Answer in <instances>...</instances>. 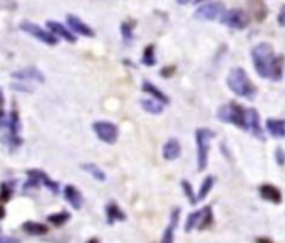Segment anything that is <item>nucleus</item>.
<instances>
[{"instance_id":"nucleus-1","label":"nucleus","mask_w":285,"mask_h":243,"mask_svg":"<svg viewBox=\"0 0 285 243\" xmlns=\"http://www.w3.org/2000/svg\"><path fill=\"white\" fill-rule=\"evenodd\" d=\"M283 55H277L274 47L267 42L257 44L252 49V62L257 74L263 79L280 81L283 71Z\"/></svg>"},{"instance_id":"nucleus-2","label":"nucleus","mask_w":285,"mask_h":243,"mask_svg":"<svg viewBox=\"0 0 285 243\" xmlns=\"http://www.w3.org/2000/svg\"><path fill=\"white\" fill-rule=\"evenodd\" d=\"M226 86L230 87V91L233 94L240 96L243 99L253 101L257 96V87L252 82V79L249 78L245 69L242 67H232L230 72L226 76Z\"/></svg>"},{"instance_id":"nucleus-3","label":"nucleus","mask_w":285,"mask_h":243,"mask_svg":"<svg viewBox=\"0 0 285 243\" xmlns=\"http://www.w3.org/2000/svg\"><path fill=\"white\" fill-rule=\"evenodd\" d=\"M217 118L221 123L233 124L237 126L238 129L249 131V123H246V109H243L242 106L237 104V102H226L217 111Z\"/></svg>"},{"instance_id":"nucleus-4","label":"nucleus","mask_w":285,"mask_h":243,"mask_svg":"<svg viewBox=\"0 0 285 243\" xmlns=\"http://www.w3.org/2000/svg\"><path fill=\"white\" fill-rule=\"evenodd\" d=\"M196 136V163L198 171L203 173L208 166V155H210V143L215 138V133L210 127H198L195 133Z\"/></svg>"},{"instance_id":"nucleus-5","label":"nucleus","mask_w":285,"mask_h":243,"mask_svg":"<svg viewBox=\"0 0 285 243\" xmlns=\"http://www.w3.org/2000/svg\"><path fill=\"white\" fill-rule=\"evenodd\" d=\"M225 4L223 2H205L200 4V7L195 10V18L198 21H221V17L225 15Z\"/></svg>"},{"instance_id":"nucleus-6","label":"nucleus","mask_w":285,"mask_h":243,"mask_svg":"<svg viewBox=\"0 0 285 243\" xmlns=\"http://www.w3.org/2000/svg\"><path fill=\"white\" fill-rule=\"evenodd\" d=\"M21 30L29 34L30 37H34V39L41 41L42 44H46V46H57V37L52 32L47 29H42L41 25H37L34 22H29V21L21 22Z\"/></svg>"},{"instance_id":"nucleus-7","label":"nucleus","mask_w":285,"mask_h":243,"mask_svg":"<svg viewBox=\"0 0 285 243\" xmlns=\"http://www.w3.org/2000/svg\"><path fill=\"white\" fill-rule=\"evenodd\" d=\"M250 15L246 14L243 9H232L225 12V15L221 17V22H223L226 27L235 29V30H243L250 25Z\"/></svg>"},{"instance_id":"nucleus-8","label":"nucleus","mask_w":285,"mask_h":243,"mask_svg":"<svg viewBox=\"0 0 285 243\" xmlns=\"http://www.w3.org/2000/svg\"><path fill=\"white\" fill-rule=\"evenodd\" d=\"M92 131L96 133V136L106 144H114L119 138V129L114 123L109 121H96L92 124Z\"/></svg>"},{"instance_id":"nucleus-9","label":"nucleus","mask_w":285,"mask_h":243,"mask_svg":"<svg viewBox=\"0 0 285 243\" xmlns=\"http://www.w3.org/2000/svg\"><path fill=\"white\" fill-rule=\"evenodd\" d=\"M5 127H7V144L12 146V148H18L22 144V139L18 136V133H21V118H18V111L15 107L10 111Z\"/></svg>"},{"instance_id":"nucleus-10","label":"nucleus","mask_w":285,"mask_h":243,"mask_svg":"<svg viewBox=\"0 0 285 243\" xmlns=\"http://www.w3.org/2000/svg\"><path fill=\"white\" fill-rule=\"evenodd\" d=\"M12 78L17 81H34V82H39V84H44V82H46V76H44L37 67L18 69V71L12 72Z\"/></svg>"},{"instance_id":"nucleus-11","label":"nucleus","mask_w":285,"mask_h":243,"mask_svg":"<svg viewBox=\"0 0 285 243\" xmlns=\"http://www.w3.org/2000/svg\"><path fill=\"white\" fill-rule=\"evenodd\" d=\"M246 123H249V131L253 134V136L263 141L265 138H263V129L260 124V114L257 113V109H253V107H249V109H246Z\"/></svg>"},{"instance_id":"nucleus-12","label":"nucleus","mask_w":285,"mask_h":243,"mask_svg":"<svg viewBox=\"0 0 285 243\" xmlns=\"http://www.w3.org/2000/svg\"><path fill=\"white\" fill-rule=\"evenodd\" d=\"M67 27L71 29L74 34H79L82 37H94V30L87 25L86 22H82L79 17H75L72 14L67 15Z\"/></svg>"},{"instance_id":"nucleus-13","label":"nucleus","mask_w":285,"mask_h":243,"mask_svg":"<svg viewBox=\"0 0 285 243\" xmlns=\"http://www.w3.org/2000/svg\"><path fill=\"white\" fill-rule=\"evenodd\" d=\"M180 213H181V208H180V207L173 208V212H171V216H169V223H168V227H166V230H164V232H163L161 243H175V228L178 227Z\"/></svg>"},{"instance_id":"nucleus-14","label":"nucleus","mask_w":285,"mask_h":243,"mask_svg":"<svg viewBox=\"0 0 285 243\" xmlns=\"http://www.w3.org/2000/svg\"><path fill=\"white\" fill-rule=\"evenodd\" d=\"M104 212H106V221H107V225H109V227L114 225L116 221H124L126 218H128L123 210L118 207L116 201L107 203L106 208H104Z\"/></svg>"},{"instance_id":"nucleus-15","label":"nucleus","mask_w":285,"mask_h":243,"mask_svg":"<svg viewBox=\"0 0 285 243\" xmlns=\"http://www.w3.org/2000/svg\"><path fill=\"white\" fill-rule=\"evenodd\" d=\"M258 193H260L262 200L270 201L274 204H280L282 203V191L278 190L275 184H262L258 188Z\"/></svg>"},{"instance_id":"nucleus-16","label":"nucleus","mask_w":285,"mask_h":243,"mask_svg":"<svg viewBox=\"0 0 285 243\" xmlns=\"http://www.w3.org/2000/svg\"><path fill=\"white\" fill-rule=\"evenodd\" d=\"M181 156V144L176 138H169L166 143L163 144V158L166 161H175Z\"/></svg>"},{"instance_id":"nucleus-17","label":"nucleus","mask_w":285,"mask_h":243,"mask_svg":"<svg viewBox=\"0 0 285 243\" xmlns=\"http://www.w3.org/2000/svg\"><path fill=\"white\" fill-rule=\"evenodd\" d=\"M47 29L52 32L54 35H59V37H62V39L64 41H67V42H71V44H74L75 42V35H74V32L71 30V29H67L66 25H62L61 22H55V21H47Z\"/></svg>"},{"instance_id":"nucleus-18","label":"nucleus","mask_w":285,"mask_h":243,"mask_svg":"<svg viewBox=\"0 0 285 243\" xmlns=\"http://www.w3.org/2000/svg\"><path fill=\"white\" fill-rule=\"evenodd\" d=\"M64 198H66V201L71 204L74 210H81L82 204H84V198H82V193L74 186V184H67V186H64Z\"/></svg>"},{"instance_id":"nucleus-19","label":"nucleus","mask_w":285,"mask_h":243,"mask_svg":"<svg viewBox=\"0 0 285 243\" xmlns=\"http://www.w3.org/2000/svg\"><path fill=\"white\" fill-rule=\"evenodd\" d=\"M249 10H250V15L257 22H263L269 14V9L263 0H249Z\"/></svg>"},{"instance_id":"nucleus-20","label":"nucleus","mask_w":285,"mask_h":243,"mask_svg":"<svg viewBox=\"0 0 285 243\" xmlns=\"http://www.w3.org/2000/svg\"><path fill=\"white\" fill-rule=\"evenodd\" d=\"M47 175L41 170H29L27 171V181L24 183V190H37L44 184V178Z\"/></svg>"},{"instance_id":"nucleus-21","label":"nucleus","mask_w":285,"mask_h":243,"mask_svg":"<svg viewBox=\"0 0 285 243\" xmlns=\"http://www.w3.org/2000/svg\"><path fill=\"white\" fill-rule=\"evenodd\" d=\"M265 127L270 133V136H274L277 139H280L285 136V119H277V118H269Z\"/></svg>"},{"instance_id":"nucleus-22","label":"nucleus","mask_w":285,"mask_h":243,"mask_svg":"<svg viewBox=\"0 0 285 243\" xmlns=\"http://www.w3.org/2000/svg\"><path fill=\"white\" fill-rule=\"evenodd\" d=\"M139 104H141V107L146 113H149V114H161L163 111H164V104L161 101H158V99H155V98H143L141 101H139Z\"/></svg>"},{"instance_id":"nucleus-23","label":"nucleus","mask_w":285,"mask_h":243,"mask_svg":"<svg viewBox=\"0 0 285 243\" xmlns=\"http://www.w3.org/2000/svg\"><path fill=\"white\" fill-rule=\"evenodd\" d=\"M22 230L27 235H30V236H42V235L49 233V227L42 225V223H37V221H25V223H22Z\"/></svg>"},{"instance_id":"nucleus-24","label":"nucleus","mask_w":285,"mask_h":243,"mask_svg":"<svg viewBox=\"0 0 285 243\" xmlns=\"http://www.w3.org/2000/svg\"><path fill=\"white\" fill-rule=\"evenodd\" d=\"M213 208L210 204H206V207L201 208V218H200V223H198V228L200 232H203V230H208L212 225H213Z\"/></svg>"},{"instance_id":"nucleus-25","label":"nucleus","mask_w":285,"mask_h":243,"mask_svg":"<svg viewBox=\"0 0 285 243\" xmlns=\"http://www.w3.org/2000/svg\"><path fill=\"white\" fill-rule=\"evenodd\" d=\"M143 91L146 92V94H149L151 98H155V99H158V101H161L163 104H168V102H169V99L166 98V94L161 92L160 89H158L155 84H151V82H148V81H144V82H143Z\"/></svg>"},{"instance_id":"nucleus-26","label":"nucleus","mask_w":285,"mask_h":243,"mask_svg":"<svg viewBox=\"0 0 285 243\" xmlns=\"http://www.w3.org/2000/svg\"><path fill=\"white\" fill-rule=\"evenodd\" d=\"M81 168L84 170L86 173H89V175L94 178V180H98V181H106V173L99 168L98 164H94V163H84V164H81Z\"/></svg>"},{"instance_id":"nucleus-27","label":"nucleus","mask_w":285,"mask_h":243,"mask_svg":"<svg viewBox=\"0 0 285 243\" xmlns=\"http://www.w3.org/2000/svg\"><path fill=\"white\" fill-rule=\"evenodd\" d=\"M14 186H15V181H4L0 184V203L10 201L12 195H14Z\"/></svg>"},{"instance_id":"nucleus-28","label":"nucleus","mask_w":285,"mask_h":243,"mask_svg":"<svg viewBox=\"0 0 285 243\" xmlns=\"http://www.w3.org/2000/svg\"><path fill=\"white\" fill-rule=\"evenodd\" d=\"M69 220H71V213H67V212H59V213H54V215L47 216V221L50 223V225H54V227L66 225Z\"/></svg>"},{"instance_id":"nucleus-29","label":"nucleus","mask_w":285,"mask_h":243,"mask_svg":"<svg viewBox=\"0 0 285 243\" xmlns=\"http://www.w3.org/2000/svg\"><path fill=\"white\" fill-rule=\"evenodd\" d=\"M213 184H215V178H213V176H206L205 180H203V183H201L198 195H196V198H198V201H203V200H205V198L208 196V193L212 191Z\"/></svg>"},{"instance_id":"nucleus-30","label":"nucleus","mask_w":285,"mask_h":243,"mask_svg":"<svg viewBox=\"0 0 285 243\" xmlns=\"http://www.w3.org/2000/svg\"><path fill=\"white\" fill-rule=\"evenodd\" d=\"M200 218H201V210H196V212L189 213V216L186 218V223H185V232H186V233L193 232V230H195L196 227H198Z\"/></svg>"},{"instance_id":"nucleus-31","label":"nucleus","mask_w":285,"mask_h":243,"mask_svg":"<svg viewBox=\"0 0 285 243\" xmlns=\"http://www.w3.org/2000/svg\"><path fill=\"white\" fill-rule=\"evenodd\" d=\"M143 64H144V66H155V64H156L155 46H148L146 49H144V54H143Z\"/></svg>"},{"instance_id":"nucleus-32","label":"nucleus","mask_w":285,"mask_h":243,"mask_svg":"<svg viewBox=\"0 0 285 243\" xmlns=\"http://www.w3.org/2000/svg\"><path fill=\"white\" fill-rule=\"evenodd\" d=\"M181 188H183V191H185V195H186V198H188V201H189V203H192V204H196V203H198V198H196V195L193 193L192 184H189L186 180H183V181H181Z\"/></svg>"},{"instance_id":"nucleus-33","label":"nucleus","mask_w":285,"mask_h":243,"mask_svg":"<svg viewBox=\"0 0 285 243\" xmlns=\"http://www.w3.org/2000/svg\"><path fill=\"white\" fill-rule=\"evenodd\" d=\"M10 87L14 89V91H17V92H27V94H30V92L34 91L32 87L25 84V81H15V82H12Z\"/></svg>"},{"instance_id":"nucleus-34","label":"nucleus","mask_w":285,"mask_h":243,"mask_svg":"<svg viewBox=\"0 0 285 243\" xmlns=\"http://www.w3.org/2000/svg\"><path fill=\"white\" fill-rule=\"evenodd\" d=\"M0 243H22V240L15 238V236H7L2 233V230H0Z\"/></svg>"},{"instance_id":"nucleus-35","label":"nucleus","mask_w":285,"mask_h":243,"mask_svg":"<svg viewBox=\"0 0 285 243\" xmlns=\"http://www.w3.org/2000/svg\"><path fill=\"white\" fill-rule=\"evenodd\" d=\"M275 159H277V164L278 166H283L285 164V153L282 148H277L275 149Z\"/></svg>"},{"instance_id":"nucleus-36","label":"nucleus","mask_w":285,"mask_h":243,"mask_svg":"<svg viewBox=\"0 0 285 243\" xmlns=\"http://www.w3.org/2000/svg\"><path fill=\"white\" fill-rule=\"evenodd\" d=\"M277 22H278V25H280V27H285V5H282L280 10H278Z\"/></svg>"},{"instance_id":"nucleus-37","label":"nucleus","mask_w":285,"mask_h":243,"mask_svg":"<svg viewBox=\"0 0 285 243\" xmlns=\"http://www.w3.org/2000/svg\"><path fill=\"white\" fill-rule=\"evenodd\" d=\"M121 34L124 35V39H126V41H129V39H131V29H129V25H128V24H123V25H121Z\"/></svg>"},{"instance_id":"nucleus-38","label":"nucleus","mask_w":285,"mask_h":243,"mask_svg":"<svg viewBox=\"0 0 285 243\" xmlns=\"http://www.w3.org/2000/svg\"><path fill=\"white\" fill-rule=\"evenodd\" d=\"M255 243H274V241H272L270 238H263V236H260V238L255 240Z\"/></svg>"},{"instance_id":"nucleus-39","label":"nucleus","mask_w":285,"mask_h":243,"mask_svg":"<svg viewBox=\"0 0 285 243\" xmlns=\"http://www.w3.org/2000/svg\"><path fill=\"white\" fill-rule=\"evenodd\" d=\"M173 72H175V67H168V71H161L160 74H161V76H171Z\"/></svg>"},{"instance_id":"nucleus-40","label":"nucleus","mask_w":285,"mask_h":243,"mask_svg":"<svg viewBox=\"0 0 285 243\" xmlns=\"http://www.w3.org/2000/svg\"><path fill=\"white\" fill-rule=\"evenodd\" d=\"M5 218V207L4 204H0V220Z\"/></svg>"},{"instance_id":"nucleus-41","label":"nucleus","mask_w":285,"mask_h":243,"mask_svg":"<svg viewBox=\"0 0 285 243\" xmlns=\"http://www.w3.org/2000/svg\"><path fill=\"white\" fill-rule=\"evenodd\" d=\"M176 2H178L180 5H186V4H189V2H193V0H176Z\"/></svg>"},{"instance_id":"nucleus-42","label":"nucleus","mask_w":285,"mask_h":243,"mask_svg":"<svg viewBox=\"0 0 285 243\" xmlns=\"http://www.w3.org/2000/svg\"><path fill=\"white\" fill-rule=\"evenodd\" d=\"M86 243H101V241H99V238H89Z\"/></svg>"},{"instance_id":"nucleus-43","label":"nucleus","mask_w":285,"mask_h":243,"mask_svg":"<svg viewBox=\"0 0 285 243\" xmlns=\"http://www.w3.org/2000/svg\"><path fill=\"white\" fill-rule=\"evenodd\" d=\"M203 2H208V0H195V4H203Z\"/></svg>"}]
</instances>
